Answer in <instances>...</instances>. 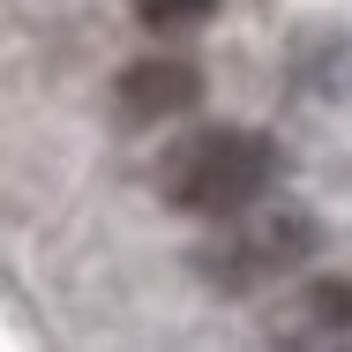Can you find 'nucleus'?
<instances>
[{
	"label": "nucleus",
	"instance_id": "20e7f679",
	"mask_svg": "<svg viewBox=\"0 0 352 352\" xmlns=\"http://www.w3.org/2000/svg\"><path fill=\"white\" fill-rule=\"evenodd\" d=\"M217 0H135V15L150 30H195V23H210Z\"/></svg>",
	"mask_w": 352,
	"mask_h": 352
},
{
	"label": "nucleus",
	"instance_id": "7ed1b4c3",
	"mask_svg": "<svg viewBox=\"0 0 352 352\" xmlns=\"http://www.w3.org/2000/svg\"><path fill=\"white\" fill-rule=\"evenodd\" d=\"M113 105H120V120H128V128L180 120V113H195V105H203V75H195V60H180V53H142L135 68L113 82Z\"/></svg>",
	"mask_w": 352,
	"mask_h": 352
},
{
	"label": "nucleus",
	"instance_id": "f257e3e1",
	"mask_svg": "<svg viewBox=\"0 0 352 352\" xmlns=\"http://www.w3.org/2000/svg\"><path fill=\"white\" fill-rule=\"evenodd\" d=\"M270 173H278V150L255 135V128H195L188 142L165 150L157 188H165L173 210H195V217L217 225V217L255 210L263 188H270Z\"/></svg>",
	"mask_w": 352,
	"mask_h": 352
},
{
	"label": "nucleus",
	"instance_id": "f03ea898",
	"mask_svg": "<svg viewBox=\"0 0 352 352\" xmlns=\"http://www.w3.org/2000/svg\"><path fill=\"white\" fill-rule=\"evenodd\" d=\"M315 248V225L300 210H240V217H217V232L203 240L195 270L217 285V292H263V285L292 278Z\"/></svg>",
	"mask_w": 352,
	"mask_h": 352
}]
</instances>
